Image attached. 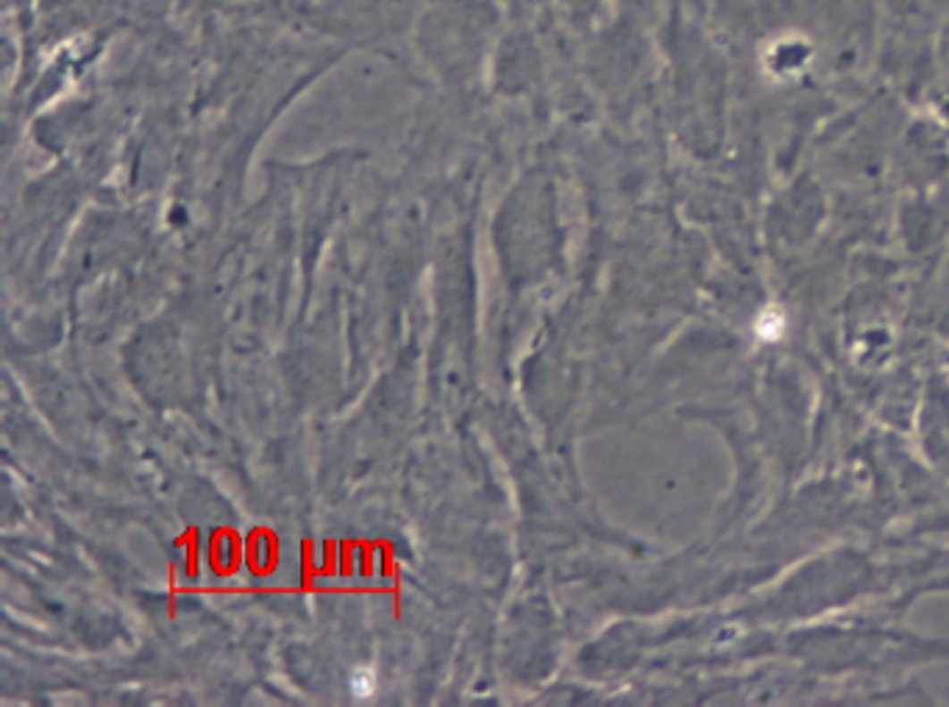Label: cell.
I'll return each mask as SVG.
<instances>
[{
  "instance_id": "6da1fadb",
  "label": "cell",
  "mask_w": 949,
  "mask_h": 707,
  "mask_svg": "<svg viewBox=\"0 0 949 707\" xmlns=\"http://www.w3.org/2000/svg\"><path fill=\"white\" fill-rule=\"evenodd\" d=\"M349 691L354 699H371L376 694V674L371 669H357L349 679Z\"/></svg>"
}]
</instances>
